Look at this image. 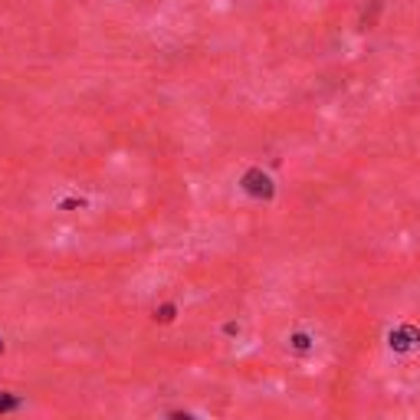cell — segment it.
Instances as JSON below:
<instances>
[{"mask_svg": "<svg viewBox=\"0 0 420 420\" xmlns=\"http://www.w3.org/2000/svg\"><path fill=\"white\" fill-rule=\"evenodd\" d=\"M243 190L253 194V198L269 200L273 198V178H269L266 171H259V168H249V171L243 174Z\"/></svg>", "mask_w": 420, "mask_h": 420, "instance_id": "6da1fadb", "label": "cell"}, {"mask_svg": "<svg viewBox=\"0 0 420 420\" xmlns=\"http://www.w3.org/2000/svg\"><path fill=\"white\" fill-rule=\"evenodd\" d=\"M387 342H391L394 352H407V348H414V342H420V332L414 325H401L387 335Z\"/></svg>", "mask_w": 420, "mask_h": 420, "instance_id": "7a4b0ae2", "label": "cell"}, {"mask_svg": "<svg viewBox=\"0 0 420 420\" xmlns=\"http://www.w3.org/2000/svg\"><path fill=\"white\" fill-rule=\"evenodd\" d=\"M158 318H161V322H171V318H174V306H161V309H158Z\"/></svg>", "mask_w": 420, "mask_h": 420, "instance_id": "3957f363", "label": "cell"}, {"mask_svg": "<svg viewBox=\"0 0 420 420\" xmlns=\"http://www.w3.org/2000/svg\"><path fill=\"white\" fill-rule=\"evenodd\" d=\"M292 345H296L299 352H306V348H309V338H306V335H292Z\"/></svg>", "mask_w": 420, "mask_h": 420, "instance_id": "277c9868", "label": "cell"}, {"mask_svg": "<svg viewBox=\"0 0 420 420\" xmlns=\"http://www.w3.org/2000/svg\"><path fill=\"white\" fill-rule=\"evenodd\" d=\"M14 407H17L14 397H0V411H14Z\"/></svg>", "mask_w": 420, "mask_h": 420, "instance_id": "5b68a950", "label": "cell"}, {"mask_svg": "<svg viewBox=\"0 0 420 420\" xmlns=\"http://www.w3.org/2000/svg\"><path fill=\"white\" fill-rule=\"evenodd\" d=\"M0 352H4V342H0Z\"/></svg>", "mask_w": 420, "mask_h": 420, "instance_id": "8992f818", "label": "cell"}]
</instances>
